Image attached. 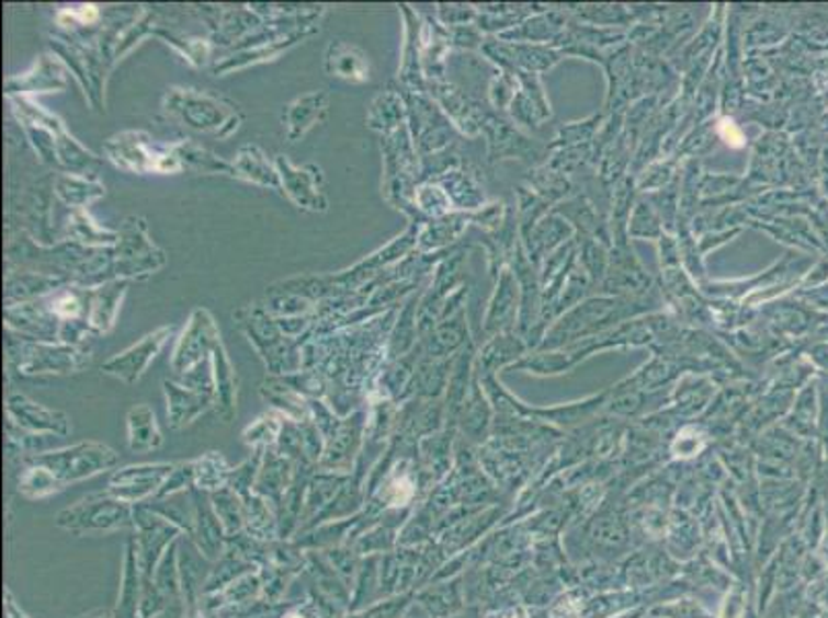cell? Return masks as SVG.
Masks as SVG:
<instances>
[{
	"label": "cell",
	"instance_id": "obj_21",
	"mask_svg": "<svg viewBox=\"0 0 828 618\" xmlns=\"http://www.w3.org/2000/svg\"><path fill=\"white\" fill-rule=\"evenodd\" d=\"M328 114V95L324 91L307 93L304 98L288 103L285 110L287 137L291 142L304 137L309 128L320 124Z\"/></svg>",
	"mask_w": 828,
	"mask_h": 618
},
{
	"label": "cell",
	"instance_id": "obj_6",
	"mask_svg": "<svg viewBox=\"0 0 828 618\" xmlns=\"http://www.w3.org/2000/svg\"><path fill=\"white\" fill-rule=\"evenodd\" d=\"M175 464L155 462V464H133L124 466L120 470H114L110 477L105 493L112 497L120 499L128 505H143L149 503L159 495L163 482L168 481Z\"/></svg>",
	"mask_w": 828,
	"mask_h": 618
},
{
	"label": "cell",
	"instance_id": "obj_9",
	"mask_svg": "<svg viewBox=\"0 0 828 618\" xmlns=\"http://www.w3.org/2000/svg\"><path fill=\"white\" fill-rule=\"evenodd\" d=\"M365 414L363 412H353L351 416L340 421L337 431L326 439V449L321 456V470H332V472H342L351 474L355 470L356 460L361 456V444L365 437Z\"/></svg>",
	"mask_w": 828,
	"mask_h": 618
},
{
	"label": "cell",
	"instance_id": "obj_23",
	"mask_svg": "<svg viewBox=\"0 0 828 618\" xmlns=\"http://www.w3.org/2000/svg\"><path fill=\"white\" fill-rule=\"evenodd\" d=\"M128 289V281L120 278L105 283L100 289L91 291V304H89V328L105 334L116 324V313H118L120 301L124 293Z\"/></svg>",
	"mask_w": 828,
	"mask_h": 618
},
{
	"label": "cell",
	"instance_id": "obj_24",
	"mask_svg": "<svg viewBox=\"0 0 828 618\" xmlns=\"http://www.w3.org/2000/svg\"><path fill=\"white\" fill-rule=\"evenodd\" d=\"M234 178L246 180L256 186H264V188H281V175L276 165H272L269 157L256 145H246L239 149L234 161Z\"/></svg>",
	"mask_w": 828,
	"mask_h": 618
},
{
	"label": "cell",
	"instance_id": "obj_2",
	"mask_svg": "<svg viewBox=\"0 0 828 618\" xmlns=\"http://www.w3.org/2000/svg\"><path fill=\"white\" fill-rule=\"evenodd\" d=\"M56 528L72 536L112 534L135 528V507L103 493L83 497L56 515Z\"/></svg>",
	"mask_w": 828,
	"mask_h": 618
},
{
	"label": "cell",
	"instance_id": "obj_31",
	"mask_svg": "<svg viewBox=\"0 0 828 618\" xmlns=\"http://www.w3.org/2000/svg\"><path fill=\"white\" fill-rule=\"evenodd\" d=\"M211 503L213 510L220 519L227 538L236 536L239 533H246V510H243V499L237 495L236 491L220 489L217 493H211Z\"/></svg>",
	"mask_w": 828,
	"mask_h": 618
},
{
	"label": "cell",
	"instance_id": "obj_13",
	"mask_svg": "<svg viewBox=\"0 0 828 618\" xmlns=\"http://www.w3.org/2000/svg\"><path fill=\"white\" fill-rule=\"evenodd\" d=\"M192 497H194V528L188 538L196 545V549L201 550L211 563H215L225 552L227 534L213 510L211 495L199 489H192Z\"/></svg>",
	"mask_w": 828,
	"mask_h": 618
},
{
	"label": "cell",
	"instance_id": "obj_15",
	"mask_svg": "<svg viewBox=\"0 0 828 618\" xmlns=\"http://www.w3.org/2000/svg\"><path fill=\"white\" fill-rule=\"evenodd\" d=\"M166 400H168V419L171 430H182L194 423L201 414L215 407V394L196 390L190 386H180L175 381H163Z\"/></svg>",
	"mask_w": 828,
	"mask_h": 618
},
{
	"label": "cell",
	"instance_id": "obj_38",
	"mask_svg": "<svg viewBox=\"0 0 828 618\" xmlns=\"http://www.w3.org/2000/svg\"><path fill=\"white\" fill-rule=\"evenodd\" d=\"M151 618H186V608L170 606L168 610H163V613H159V615H155Z\"/></svg>",
	"mask_w": 828,
	"mask_h": 618
},
{
	"label": "cell",
	"instance_id": "obj_33",
	"mask_svg": "<svg viewBox=\"0 0 828 618\" xmlns=\"http://www.w3.org/2000/svg\"><path fill=\"white\" fill-rule=\"evenodd\" d=\"M70 233L75 240L83 241L87 245H114L118 243L120 233L105 231L102 227L93 224V219L87 215L83 208H77L72 213V224H70Z\"/></svg>",
	"mask_w": 828,
	"mask_h": 618
},
{
	"label": "cell",
	"instance_id": "obj_27",
	"mask_svg": "<svg viewBox=\"0 0 828 618\" xmlns=\"http://www.w3.org/2000/svg\"><path fill=\"white\" fill-rule=\"evenodd\" d=\"M252 571H258V566L254 563H250L248 559H243L241 554H237L236 550L225 549L219 559L213 563V569L208 573V580H206V585H204V596L220 592L223 587L234 584L236 580L248 575V573H252Z\"/></svg>",
	"mask_w": 828,
	"mask_h": 618
},
{
	"label": "cell",
	"instance_id": "obj_4",
	"mask_svg": "<svg viewBox=\"0 0 828 618\" xmlns=\"http://www.w3.org/2000/svg\"><path fill=\"white\" fill-rule=\"evenodd\" d=\"M107 159L124 172L133 173H180V157L175 147H159L147 133H120L103 145Z\"/></svg>",
	"mask_w": 828,
	"mask_h": 618
},
{
	"label": "cell",
	"instance_id": "obj_14",
	"mask_svg": "<svg viewBox=\"0 0 828 618\" xmlns=\"http://www.w3.org/2000/svg\"><path fill=\"white\" fill-rule=\"evenodd\" d=\"M297 464L293 462L287 456H283L279 449H266L262 466L256 479L254 493L262 499H266L272 507L279 512L283 499L287 495L288 487L295 479Z\"/></svg>",
	"mask_w": 828,
	"mask_h": 618
},
{
	"label": "cell",
	"instance_id": "obj_12",
	"mask_svg": "<svg viewBox=\"0 0 828 618\" xmlns=\"http://www.w3.org/2000/svg\"><path fill=\"white\" fill-rule=\"evenodd\" d=\"M279 175H281V188H285L288 198L311 213H324L328 210V201L318 188L320 180V170L316 165H305V168H295L291 165L285 154H279L274 161Z\"/></svg>",
	"mask_w": 828,
	"mask_h": 618
},
{
	"label": "cell",
	"instance_id": "obj_32",
	"mask_svg": "<svg viewBox=\"0 0 828 618\" xmlns=\"http://www.w3.org/2000/svg\"><path fill=\"white\" fill-rule=\"evenodd\" d=\"M283 427H285V419L283 416H279L274 412H266L260 419H256L252 425H248L243 430V433H241V437H243V444L252 447L254 451H258V449L266 451V449L276 447L279 437L283 433Z\"/></svg>",
	"mask_w": 828,
	"mask_h": 618
},
{
	"label": "cell",
	"instance_id": "obj_16",
	"mask_svg": "<svg viewBox=\"0 0 828 618\" xmlns=\"http://www.w3.org/2000/svg\"><path fill=\"white\" fill-rule=\"evenodd\" d=\"M68 87L67 70L56 60V56L44 54L35 62L34 69L21 77L7 79V95L13 98L18 93L23 98L25 93H50L65 91Z\"/></svg>",
	"mask_w": 828,
	"mask_h": 618
},
{
	"label": "cell",
	"instance_id": "obj_19",
	"mask_svg": "<svg viewBox=\"0 0 828 618\" xmlns=\"http://www.w3.org/2000/svg\"><path fill=\"white\" fill-rule=\"evenodd\" d=\"M326 70L328 75L344 81L365 83L370 79V60L355 46L334 39L326 50Z\"/></svg>",
	"mask_w": 828,
	"mask_h": 618
},
{
	"label": "cell",
	"instance_id": "obj_26",
	"mask_svg": "<svg viewBox=\"0 0 828 618\" xmlns=\"http://www.w3.org/2000/svg\"><path fill=\"white\" fill-rule=\"evenodd\" d=\"M243 510H246V533L254 536L258 540H262V542L281 540L279 538V514L266 499L252 493V495L243 497Z\"/></svg>",
	"mask_w": 828,
	"mask_h": 618
},
{
	"label": "cell",
	"instance_id": "obj_18",
	"mask_svg": "<svg viewBox=\"0 0 828 618\" xmlns=\"http://www.w3.org/2000/svg\"><path fill=\"white\" fill-rule=\"evenodd\" d=\"M213 390H215V409L223 423H231L237 411L236 369L227 357L223 344H217L213 355Z\"/></svg>",
	"mask_w": 828,
	"mask_h": 618
},
{
	"label": "cell",
	"instance_id": "obj_37",
	"mask_svg": "<svg viewBox=\"0 0 828 618\" xmlns=\"http://www.w3.org/2000/svg\"><path fill=\"white\" fill-rule=\"evenodd\" d=\"M4 618H32L19 606L11 590H4Z\"/></svg>",
	"mask_w": 828,
	"mask_h": 618
},
{
	"label": "cell",
	"instance_id": "obj_10",
	"mask_svg": "<svg viewBox=\"0 0 828 618\" xmlns=\"http://www.w3.org/2000/svg\"><path fill=\"white\" fill-rule=\"evenodd\" d=\"M171 334H173V327L157 328L155 332L147 334L145 339H140L131 348H126V351L118 353L116 357L105 360L102 367L103 374L122 379L124 384H136L138 379L145 376V371L149 369L152 359L161 353V348L170 341Z\"/></svg>",
	"mask_w": 828,
	"mask_h": 618
},
{
	"label": "cell",
	"instance_id": "obj_11",
	"mask_svg": "<svg viewBox=\"0 0 828 618\" xmlns=\"http://www.w3.org/2000/svg\"><path fill=\"white\" fill-rule=\"evenodd\" d=\"M7 419L18 425L19 430L30 431L35 435L65 437L70 433V419L65 412L37 404L25 394H11L7 398Z\"/></svg>",
	"mask_w": 828,
	"mask_h": 618
},
{
	"label": "cell",
	"instance_id": "obj_7",
	"mask_svg": "<svg viewBox=\"0 0 828 618\" xmlns=\"http://www.w3.org/2000/svg\"><path fill=\"white\" fill-rule=\"evenodd\" d=\"M18 360V369L25 376H42V374H77L89 365V353L79 351L72 344L27 343L19 344L18 355L11 353Z\"/></svg>",
	"mask_w": 828,
	"mask_h": 618
},
{
	"label": "cell",
	"instance_id": "obj_28",
	"mask_svg": "<svg viewBox=\"0 0 828 618\" xmlns=\"http://www.w3.org/2000/svg\"><path fill=\"white\" fill-rule=\"evenodd\" d=\"M231 466L220 456L219 451H208L194 460V489L204 493H217L229 487Z\"/></svg>",
	"mask_w": 828,
	"mask_h": 618
},
{
	"label": "cell",
	"instance_id": "obj_34",
	"mask_svg": "<svg viewBox=\"0 0 828 618\" xmlns=\"http://www.w3.org/2000/svg\"><path fill=\"white\" fill-rule=\"evenodd\" d=\"M262 458H264V451L258 449L252 458H248L246 462L239 464L231 470L229 489L236 491L239 497H248V495L254 493L256 479H258V472H260V466H262Z\"/></svg>",
	"mask_w": 828,
	"mask_h": 618
},
{
	"label": "cell",
	"instance_id": "obj_29",
	"mask_svg": "<svg viewBox=\"0 0 828 618\" xmlns=\"http://www.w3.org/2000/svg\"><path fill=\"white\" fill-rule=\"evenodd\" d=\"M152 582L159 587V592L163 594V598L168 602V608L170 606L186 608L184 596H182V577H180V563H178V542L171 545L168 552L163 554L161 563H159L155 575H152Z\"/></svg>",
	"mask_w": 828,
	"mask_h": 618
},
{
	"label": "cell",
	"instance_id": "obj_35",
	"mask_svg": "<svg viewBox=\"0 0 828 618\" xmlns=\"http://www.w3.org/2000/svg\"><path fill=\"white\" fill-rule=\"evenodd\" d=\"M194 489V460H188V462H175L173 470H171L168 481L163 482L159 495L155 499L171 497V495H180V493H188Z\"/></svg>",
	"mask_w": 828,
	"mask_h": 618
},
{
	"label": "cell",
	"instance_id": "obj_39",
	"mask_svg": "<svg viewBox=\"0 0 828 618\" xmlns=\"http://www.w3.org/2000/svg\"><path fill=\"white\" fill-rule=\"evenodd\" d=\"M77 618H116L114 617V610H91V613H87V615H81V617Z\"/></svg>",
	"mask_w": 828,
	"mask_h": 618
},
{
	"label": "cell",
	"instance_id": "obj_36",
	"mask_svg": "<svg viewBox=\"0 0 828 618\" xmlns=\"http://www.w3.org/2000/svg\"><path fill=\"white\" fill-rule=\"evenodd\" d=\"M102 18V11L98 4H81V7H67L58 13V23L68 25V23H79V25H93Z\"/></svg>",
	"mask_w": 828,
	"mask_h": 618
},
{
	"label": "cell",
	"instance_id": "obj_20",
	"mask_svg": "<svg viewBox=\"0 0 828 618\" xmlns=\"http://www.w3.org/2000/svg\"><path fill=\"white\" fill-rule=\"evenodd\" d=\"M347 479H349V474L321 470V468L311 474L309 484H307V493H305L304 515H302L299 530L305 528L307 524H311L332 503V499L337 497V493L342 489Z\"/></svg>",
	"mask_w": 828,
	"mask_h": 618
},
{
	"label": "cell",
	"instance_id": "obj_5",
	"mask_svg": "<svg viewBox=\"0 0 828 618\" xmlns=\"http://www.w3.org/2000/svg\"><path fill=\"white\" fill-rule=\"evenodd\" d=\"M182 530L166 517L151 512L147 505H136L133 536L138 549V563L143 571V582H152V575L171 545L182 538Z\"/></svg>",
	"mask_w": 828,
	"mask_h": 618
},
{
	"label": "cell",
	"instance_id": "obj_30",
	"mask_svg": "<svg viewBox=\"0 0 828 618\" xmlns=\"http://www.w3.org/2000/svg\"><path fill=\"white\" fill-rule=\"evenodd\" d=\"M56 194L60 196V201L65 205H70L75 210L77 208H83L89 205L91 201L103 196L102 184L93 182V180H87L86 175H75V173H63L58 180H56Z\"/></svg>",
	"mask_w": 828,
	"mask_h": 618
},
{
	"label": "cell",
	"instance_id": "obj_17",
	"mask_svg": "<svg viewBox=\"0 0 828 618\" xmlns=\"http://www.w3.org/2000/svg\"><path fill=\"white\" fill-rule=\"evenodd\" d=\"M140 604H143V571H140V563H138L135 536H131L128 542H126V552H124L118 602H116V608H114V617L140 618Z\"/></svg>",
	"mask_w": 828,
	"mask_h": 618
},
{
	"label": "cell",
	"instance_id": "obj_25",
	"mask_svg": "<svg viewBox=\"0 0 828 618\" xmlns=\"http://www.w3.org/2000/svg\"><path fill=\"white\" fill-rule=\"evenodd\" d=\"M23 462L25 464L19 470L18 481H15L21 497L27 501H44L65 491L63 482L58 481L48 468L32 460H23Z\"/></svg>",
	"mask_w": 828,
	"mask_h": 618
},
{
	"label": "cell",
	"instance_id": "obj_22",
	"mask_svg": "<svg viewBox=\"0 0 828 618\" xmlns=\"http://www.w3.org/2000/svg\"><path fill=\"white\" fill-rule=\"evenodd\" d=\"M126 435L133 454H147L163 446V435L149 404H135L126 412Z\"/></svg>",
	"mask_w": 828,
	"mask_h": 618
},
{
	"label": "cell",
	"instance_id": "obj_8",
	"mask_svg": "<svg viewBox=\"0 0 828 618\" xmlns=\"http://www.w3.org/2000/svg\"><path fill=\"white\" fill-rule=\"evenodd\" d=\"M220 344L219 328L206 309H194L186 330L178 339L171 357V369L175 374H192L194 367L204 363L206 355H213Z\"/></svg>",
	"mask_w": 828,
	"mask_h": 618
},
{
	"label": "cell",
	"instance_id": "obj_3",
	"mask_svg": "<svg viewBox=\"0 0 828 618\" xmlns=\"http://www.w3.org/2000/svg\"><path fill=\"white\" fill-rule=\"evenodd\" d=\"M23 460H32L48 468L67 489L75 482L87 481L91 477L114 470L118 466L120 456L112 447L103 446L98 442H81L75 446L54 449V451L34 454Z\"/></svg>",
	"mask_w": 828,
	"mask_h": 618
},
{
	"label": "cell",
	"instance_id": "obj_1",
	"mask_svg": "<svg viewBox=\"0 0 828 618\" xmlns=\"http://www.w3.org/2000/svg\"><path fill=\"white\" fill-rule=\"evenodd\" d=\"M163 107L173 118L184 122L188 128H194L199 133H211L219 138L234 135L243 122V114L239 112L236 103L213 98L194 89L173 87L163 98Z\"/></svg>",
	"mask_w": 828,
	"mask_h": 618
}]
</instances>
